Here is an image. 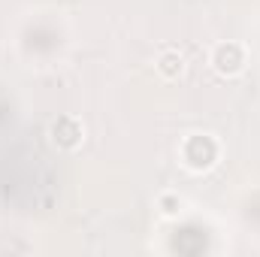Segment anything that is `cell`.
I'll use <instances>...</instances> for the list:
<instances>
[{
    "label": "cell",
    "instance_id": "cell-1",
    "mask_svg": "<svg viewBox=\"0 0 260 257\" xmlns=\"http://www.w3.org/2000/svg\"><path fill=\"white\" fill-rule=\"evenodd\" d=\"M212 67L221 73V76H236L242 67H245V52L239 43H221L215 46L212 52Z\"/></svg>",
    "mask_w": 260,
    "mask_h": 257
},
{
    "label": "cell",
    "instance_id": "cell-2",
    "mask_svg": "<svg viewBox=\"0 0 260 257\" xmlns=\"http://www.w3.org/2000/svg\"><path fill=\"white\" fill-rule=\"evenodd\" d=\"M82 124H79V118H73V115H61L55 124H52V139H55V145H61V148H76L79 142H82Z\"/></svg>",
    "mask_w": 260,
    "mask_h": 257
},
{
    "label": "cell",
    "instance_id": "cell-3",
    "mask_svg": "<svg viewBox=\"0 0 260 257\" xmlns=\"http://www.w3.org/2000/svg\"><path fill=\"white\" fill-rule=\"evenodd\" d=\"M157 73H160L164 79H179V76L185 73V58H182V52L164 49L160 58H157Z\"/></svg>",
    "mask_w": 260,
    "mask_h": 257
},
{
    "label": "cell",
    "instance_id": "cell-4",
    "mask_svg": "<svg viewBox=\"0 0 260 257\" xmlns=\"http://www.w3.org/2000/svg\"><path fill=\"white\" fill-rule=\"evenodd\" d=\"M182 206H185V200H182L179 194H160V197H157V212H160L164 218H176V215L182 212Z\"/></svg>",
    "mask_w": 260,
    "mask_h": 257
}]
</instances>
